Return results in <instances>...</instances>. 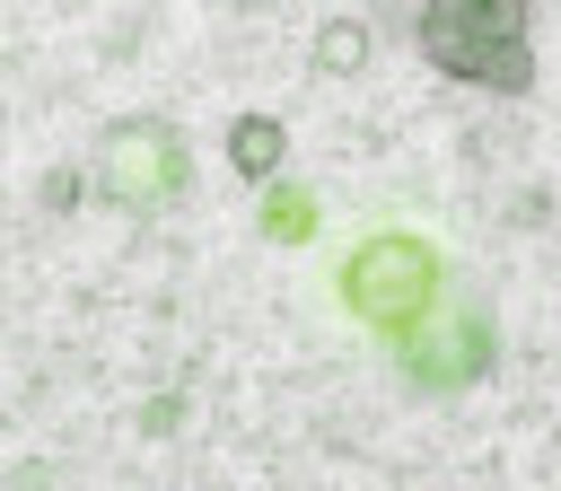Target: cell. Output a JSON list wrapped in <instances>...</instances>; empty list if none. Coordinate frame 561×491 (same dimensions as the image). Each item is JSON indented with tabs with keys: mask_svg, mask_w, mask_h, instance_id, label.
<instances>
[{
	"mask_svg": "<svg viewBox=\"0 0 561 491\" xmlns=\"http://www.w3.org/2000/svg\"><path fill=\"white\" fill-rule=\"evenodd\" d=\"M421 61L500 96L535 88V53H526V0H421Z\"/></svg>",
	"mask_w": 561,
	"mask_h": 491,
	"instance_id": "obj_1",
	"label": "cell"
},
{
	"mask_svg": "<svg viewBox=\"0 0 561 491\" xmlns=\"http://www.w3.org/2000/svg\"><path fill=\"white\" fill-rule=\"evenodd\" d=\"M430 298H438V254H430L421 237L386 228V237L351 246V263H342V307H351L359 324H377V333L394 342V333H412V324L430 316Z\"/></svg>",
	"mask_w": 561,
	"mask_h": 491,
	"instance_id": "obj_2",
	"label": "cell"
},
{
	"mask_svg": "<svg viewBox=\"0 0 561 491\" xmlns=\"http://www.w3.org/2000/svg\"><path fill=\"white\" fill-rule=\"evenodd\" d=\"M96 193L105 202H123V210H158V202H175L184 193V140H175V123H158V114H123V123H105V140H96Z\"/></svg>",
	"mask_w": 561,
	"mask_h": 491,
	"instance_id": "obj_3",
	"label": "cell"
},
{
	"mask_svg": "<svg viewBox=\"0 0 561 491\" xmlns=\"http://www.w3.org/2000/svg\"><path fill=\"white\" fill-rule=\"evenodd\" d=\"M403 342V368L430 386V395H456L491 368V316L482 307H456V316H421V333H394Z\"/></svg>",
	"mask_w": 561,
	"mask_h": 491,
	"instance_id": "obj_4",
	"label": "cell"
},
{
	"mask_svg": "<svg viewBox=\"0 0 561 491\" xmlns=\"http://www.w3.org/2000/svg\"><path fill=\"white\" fill-rule=\"evenodd\" d=\"M280 149H289V140H280L272 114H237V123H228V167H237L245 184H272V175H280Z\"/></svg>",
	"mask_w": 561,
	"mask_h": 491,
	"instance_id": "obj_5",
	"label": "cell"
},
{
	"mask_svg": "<svg viewBox=\"0 0 561 491\" xmlns=\"http://www.w3.org/2000/svg\"><path fill=\"white\" fill-rule=\"evenodd\" d=\"M359 61H368V26H359V18L316 26V70H359Z\"/></svg>",
	"mask_w": 561,
	"mask_h": 491,
	"instance_id": "obj_6",
	"label": "cell"
},
{
	"mask_svg": "<svg viewBox=\"0 0 561 491\" xmlns=\"http://www.w3.org/2000/svg\"><path fill=\"white\" fill-rule=\"evenodd\" d=\"M237 9H263V0H237Z\"/></svg>",
	"mask_w": 561,
	"mask_h": 491,
	"instance_id": "obj_7",
	"label": "cell"
}]
</instances>
